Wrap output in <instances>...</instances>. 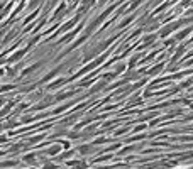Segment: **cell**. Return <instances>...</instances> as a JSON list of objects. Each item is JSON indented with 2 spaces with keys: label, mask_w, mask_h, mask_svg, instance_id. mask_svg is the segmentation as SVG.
<instances>
[{
  "label": "cell",
  "mask_w": 193,
  "mask_h": 169,
  "mask_svg": "<svg viewBox=\"0 0 193 169\" xmlns=\"http://www.w3.org/2000/svg\"><path fill=\"white\" fill-rule=\"evenodd\" d=\"M64 83H66V80L60 78V80H56L53 84H49V86H47V90H54V88H58V86H61V84H64Z\"/></svg>",
  "instance_id": "obj_8"
},
{
  "label": "cell",
  "mask_w": 193,
  "mask_h": 169,
  "mask_svg": "<svg viewBox=\"0 0 193 169\" xmlns=\"http://www.w3.org/2000/svg\"><path fill=\"white\" fill-rule=\"evenodd\" d=\"M134 19H136V14H134V15H129V17H125V19H124V22H120V24H119V27H125V25H127V24H130V22H132Z\"/></svg>",
  "instance_id": "obj_10"
},
{
  "label": "cell",
  "mask_w": 193,
  "mask_h": 169,
  "mask_svg": "<svg viewBox=\"0 0 193 169\" xmlns=\"http://www.w3.org/2000/svg\"><path fill=\"white\" fill-rule=\"evenodd\" d=\"M180 25H183V22H181V21L171 22V24H166V25L163 27V29L159 30V36H161V37H168V36H169L171 32H175V30L178 29Z\"/></svg>",
  "instance_id": "obj_1"
},
{
  "label": "cell",
  "mask_w": 193,
  "mask_h": 169,
  "mask_svg": "<svg viewBox=\"0 0 193 169\" xmlns=\"http://www.w3.org/2000/svg\"><path fill=\"white\" fill-rule=\"evenodd\" d=\"M43 169H58V167H56V164H53V162H46V164L43 166Z\"/></svg>",
  "instance_id": "obj_17"
},
{
  "label": "cell",
  "mask_w": 193,
  "mask_h": 169,
  "mask_svg": "<svg viewBox=\"0 0 193 169\" xmlns=\"http://www.w3.org/2000/svg\"><path fill=\"white\" fill-rule=\"evenodd\" d=\"M36 15H37V10H34V12L31 14L29 17H26V21H24V24H27V22H31V21H32V19H34Z\"/></svg>",
  "instance_id": "obj_15"
},
{
  "label": "cell",
  "mask_w": 193,
  "mask_h": 169,
  "mask_svg": "<svg viewBox=\"0 0 193 169\" xmlns=\"http://www.w3.org/2000/svg\"><path fill=\"white\" fill-rule=\"evenodd\" d=\"M124 69H125V64H119V66L115 68V73H114V75H120Z\"/></svg>",
  "instance_id": "obj_14"
},
{
  "label": "cell",
  "mask_w": 193,
  "mask_h": 169,
  "mask_svg": "<svg viewBox=\"0 0 193 169\" xmlns=\"http://www.w3.org/2000/svg\"><path fill=\"white\" fill-rule=\"evenodd\" d=\"M41 2H43V0H31V2H29V7H31V8H34V7H37Z\"/></svg>",
  "instance_id": "obj_16"
},
{
  "label": "cell",
  "mask_w": 193,
  "mask_h": 169,
  "mask_svg": "<svg viewBox=\"0 0 193 169\" xmlns=\"http://www.w3.org/2000/svg\"><path fill=\"white\" fill-rule=\"evenodd\" d=\"M161 68H163V64H159V66H154L153 69H149V71H147V75H151V76H153V75H158V73L161 71Z\"/></svg>",
  "instance_id": "obj_13"
},
{
  "label": "cell",
  "mask_w": 193,
  "mask_h": 169,
  "mask_svg": "<svg viewBox=\"0 0 193 169\" xmlns=\"http://www.w3.org/2000/svg\"><path fill=\"white\" fill-rule=\"evenodd\" d=\"M191 32V27H186V29H183V30H180V32L176 34V41H181V39H185L186 37V36H188V34Z\"/></svg>",
  "instance_id": "obj_5"
},
{
  "label": "cell",
  "mask_w": 193,
  "mask_h": 169,
  "mask_svg": "<svg viewBox=\"0 0 193 169\" xmlns=\"http://www.w3.org/2000/svg\"><path fill=\"white\" fill-rule=\"evenodd\" d=\"M71 95H75V91H68V93H60L58 97H56V101H63L66 100V98H69Z\"/></svg>",
  "instance_id": "obj_7"
},
{
  "label": "cell",
  "mask_w": 193,
  "mask_h": 169,
  "mask_svg": "<svg viewBox=\"0 0 193 169\" xmlns=\"http://www.w3.org/2000/svg\"><path fill=\"white\" fill-rule=\"evenodd\" d=\"M78 152H80V154H82V156H85V154H88V152H90V147H88V145H80V147H78Z\"/></svg>",
  "instance_id": "obj_12"
},
{
  "label": "cell",
  "mask_w": 193,
  "mask_h": 169,
  "mask_svg": "<svg viewBox=\"0 0 193 169\" xmlns=\"http://www.w3.org/2000/svg\"><path fill=\"white\" fill-rule=\"evenodd\" d=\"M103 142H107V139H105V137H102V139H95L93 144H103Z\"/></svg>",
  "instance_id": "obj_19"
},
{
  "label": "cell",
  "mask_w": 193,
  "mask_h": 169,
  "mask_svg": "<svg viewBox=\"0 0 193 169\" xmlns=\"http://www.w3.org/2000/svg\"><path fill=\"white\" fill-rule=\"evenodd\" d=\"M97 2H98V5H103V4H107L108 0H97Z\"/></svg>",
  "instance_id": "obj_21"
},
{
  "label": "cell",
  "mask_w": 193,
  "mask_h": 169,
  "mask_svg": "<svg viewBox=\"0 0 193 169\" xmlns=\"http://www.w3.org/2000/svg\"><path fill=\"white\" fill-rule=\"evenodd\" d=\"M191 7H193V0H191Z\"/></svg>",
  "instance_id": "obj_23"
},
{
  "label": "cell",
  "mask_w": 193,
  "mask_h": 169,
  "mask_svg": "<svg viewBox=\"0 0 193 169\" xmlns=\"http://www.w3.org/2000/svg\"><path fill=\"white\" fill-rule=\"evenodd\" d=\"M141 4H142V0H130V4H129V8L125 10V12H127V14H129V12H134V10H136V8H137Z\"/></svg>",
  "instance_id": "obj_6"
},
{
  "label": "cell",
  "mask_w": 193,
  "mask_h": 169,
  "mask_svg": "<svg viewBox=\"0 0 193 169\" xmlns=\"http://www.w3.org/2000/svg\"><path fill=\"white\" fill-rule=\"evenodd\" d=\"M41 66H43V61H39V63H36V64H31L29 68H26V69L22 71V75H21V76H27L31 71H36V69H37V68H41Z\"/></svg>",
  "instance_id": "obj_4"
},
{
  "label": "cell",
  "mask_w": 193,
  "mask_h": 169,
  "mask_svg": "<svg viewBox=\"0 0 193 169\" xmlns=\"http://www.w3.org/2000/svg\"><path fill=\"white\" fill-rule=\"evenodd\" d=\"M0 142H5V137H0Z\"/></svg>",
  "instance_id": "obj_22"
},
{
  "label": "cell",
  "mask_w": 193,
  "mask_h": 169,
  "mask_svg": "<svg viewBox=\"0 0 193 169\" xmlns=\"http://www.w3.org/2000/svg\"><path fill=\"white\" fill-rule=\"evenodd\" d=\"M82 29H83V24H80V25H78V27H76L75 30H69V32L66 34L64 37H61L60 41L56 42V46H60V44H66V42H69V41H71L73 37H76V36H78V32H80Z\"/></svg>",
  "instance_id": "obj_2"
},
{
  "label": "cell",
  "mask_w": 193,
  "mask_h": 169,
  "mask_svg": "<svg viewBox=\"0 0 193 169\" xmlns=\"http://www.w3.org/2000/svg\"><path fill=\"white\" fill-rule=\"evenodd\" d=\"M41 139H44V135H37V137H32V139H31V142L36 144L37 140H41Z\"/></svg>",
  "instance_id": "obj_18"
},
{
  "label": "cell",
  "mask_w": 193,
  "mask_h": 169,
  "mask_svg": "<svg viewBox=\"0 0 193 169\" xmlns=\"http://www.w3.org/2000/svg\"><path fill=\"white\" fill-rule=\"evenodd\" d=\"M60 151H61V144H60V145H54V147H51L49 151H47V154H49V156H56V154H58Z\"/></svg>",
  "instance_id": "obj_11"
},
{
  "label": "cell",
  "mask_w": 193,
  "mask_h": 169,
  "mask_svg": "<svg viewBox=\"0 0 193 169\" xmlns=\"http://www.w3.org/2000/svg\"><path fill=\"white\" fill-rule=\"evenodd\" d=\"M63 147L64 149H69L71 145H69V140H63Z\"/></svg>",
  "instance_id": "obj_20"
},
{
  "label": "cell",
  "mask_w": 193,
  "mask_h": 169,
  "mask_svg": "<svg viewBox=\"0 0 193 169\" xmlns=\"http://www.w3.org/2000/svg\"><path fill=\"white\" fill-rule=\"evenodd\" d=\"M58 73H61V66H58V68H54L53 71H49V73H47V75L44 76V78H43V80H41V81H43V83H46V81L53 80V78H54V76L58 75Z\"/></svg>",
  "instance_id": "obj_3"
},
{
  "label": "cell",
  "mask_w": 193,
  "mask_h": 169,
  "mask_svg": "<svg viewBox=\"0 0 193 169\" xmlns=\"http://www.w3.org/2000/svg\"><path fill=\"white\" fill-rule=\"evenodd\" d=\"M22 161H24V162H27V164H36L34 154H27V156H24V157H22Z\"/></svg>",
  "instance_id": "obj_9"
}]
</instances>
